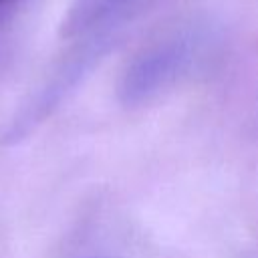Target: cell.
<instances>
[{"label":"cell","mask_w":258,"mask_h":258,"mask_svg":"<svg viewBox=\"0 0 258 258\" xmlns=\"http://www.w3.org/2000/svg\"><path fill=\"white\" fill-rule=\"evenodd\" d=\"M212 42L214 32L202 24L181 26L149 42L131 58L121 75V103L135 107L153 99L185 77L206 56Z\"/></svg>","instance_id":"1"},{"label":"cell","mask_w":258,"mask_h":258,"mask_svg":"<svg viewBox=\"0 0 258 258\" xmlns=\"http://www.w3.org/2000/svg\"><path fill=\"white\" fill-rule=\"evenodd\" d=\"M133 2L135 0H75L60 24V34L64 38L87 34L105 22L117 20L119 14Z\"/></svg>","instance_id":"2"},{"label":"cell","mask_w":258,"mask_h":258,"mask_svg":"<svg viewBox=\"0 0 258 258\" xmlns=\"http://www.w3.org/2000/svg\"><path fill=\"white\" fill-rule=\"evenodd\" d=\"M14 0H0V10L4 8V6H8V4H12Z\"/></svg>","instance_id":"3"}]
</instances>
